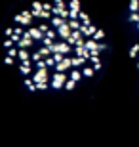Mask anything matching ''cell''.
I'll list each match as a JSON object with an SVG mask.
<instances>
[{"label":"cell","instance_id":"1","mask_svg":"<svg viewBox=\"0 0 139 147\" xmlns=\"http://www.w3.org/2000/svg\"><path fill=\"white\" fill-rule=\"evenodd\" d=\"M67 80H69V78H67L65 73H57L55 71L54 75H52V82H50V84H52V88H55V90H61V88H65Z\"/></svg>","mask_w":139,"mask_h":147},{"label":"cell","instance_id":"3","mask_svg":"<svg viewBox=\"0 0 139 147\" xmlns=\"http://www.w3.org/2000/svg\"><path fill=\"white\" fill-rule=\"evenodd\" d=\"M32 80L36 82H52L50 80V73H48V69H36V71L32 73V76H31Z\"/></svg>","mask_w":139,"mask_h":147},{"label":"cell","instance_id":"7","mask_svg":"<svg viewBox=\"0 0 139 147\" xmlns=\"http://www.w3.org/2000/svg\"><path fill=\"white\" fill-rule=\"evenodd\" d=\"M80 33L84 34V38H93V34L97 33V27L95 25H82Z\"/></svg>","mask_w":139,"mask_h":147},{"label":"cell","instance_id":"6","mask_svg":"<svg viewBox=\"0 0 139 147\" xmlns=\"http://www.w3.org/2000/svg\"><path fill=\"white\" fill-rule=\"evenodd\" d=\"M27 34L32 38V40H34V42H36V40H44V36H46V34L40 31V27H38V25H36V27H31L27 31Z\"/></svg>","mask_w":139,"mask_h":147},{"label":"cell","instance_id":"10","mask_svg":"<svg viewBox=\"0 0 139 147\" xmlns=\"http://www.w3.org/2000/svg\"><path fill=\"white\" fill-rule=\"evenodd\" d=\"M65 23H67V19H63V17H57V16H54L52 17V21H50V25L54 29H59V27H63Z\"/></svg>","mask_w":139,"mask_h":147},{"label":"cell","instance_id":"16","mask_svg":"<svg viewBox=\"0 0 139 147\" xmlns=\"http://www.w3.org/2000/svg\"><path fill=\"white\" fill-rule=\"evenodd\" d=\"M139 11V0H132L130 2V13H137Z\"/></svg>","mask_w":139,"mask_h":147},{"label":"cell","instance_id":"13","mask_svg":"<svg viewBox=\"0 0 139 147\" xmlns=\"http://www.w3.org/2000/svg\"><path fill=\"white\" fill-rule=\"evenodd\" d=\"M31 55H32V54L29 52V50H19V55H17V59L23 63V61H29V59H31Z\"/></svg>","mask_w":139,"mask_h":147},{"label":"cell","instance_id":"30","mask_svg":"<svg viewBox=\"0 0 139 147\" xmlns=\"http://www.w3.org/2000/svg\"><path fill=\"white\" fill-rule=\"evenodd\" d=\"M4 34H6V38H11V36H13V27H8Z\"/></svg>","mask_w":139,"mask_h":147},{"label":"cell","instance_id":"32","mask_svg":"<svg viewBox=\"0 0 139 147\" xmlns=\"http://www.w3.org/2000/svg\"><path fill=\"white\" fill-rule=\"evenodd\" d=\"M13 59H15V57H10V55H6V63H8V65H13Z\"/></svg>","mask_w":139,"mask_h":147},{"label":"cell","instance_id":"29","mask_svg":"<svg viewBox=\"0 0 139 147\" xmlns=\"http://www.w3.org/2000/svg\"><path fill=\"white\" fill-rule=\"evenodd\" d=\"M54 59L57 61V63H61V61L65 59V55H63V54H59V52H57V54H54Z\"/></svg>","mask_w":139,"mask_h":147},{"label":"cell","instance_id":"31","mask_svg":"<svg viewBox=\"0 0 139 147\" xmlns=\"http://www.w3.org/2000/svg\"><path fill=\"white\" fill-rule=\"evenodd\" d=\"M54 6H55V4H50V2H44V10H50V11H52V10H54Z\"/></svg>","mask_w":139,"mask_h":147},{"label":"cell","instance_id":"5","mask_svg":"<svg viewBox=\"0 0 139 147\" xmlns=\"http://www.w3.org/2000/svg\"><path fill=\"white\" fill-rule=\"evenodd\" d=\"M15 46H17L19 50H29V48H32V46H34V40H32V38L29 36L27 33H25V36H23L21 40L15 44Z\"/></svg>","mask_w":139,"mask_h":147},{"label":"cell","instance_id":"12","mask_svg":"<svg viewBox=\"0 0 139 147\" xmlns=\"http://www.w3.org/2000/svg\"><path fill=\"white\" fill-rule=\"evenodd\" d=\"M82 76H84V75H82V69H73L71 75H69V78H71V80H75V82H78Z\"/></svg>","mask_w":139,"mask_h":147},{"label":"cell","instance_id":"28","mask_svg":"<svg viewBox=\"0 0 139 147\" xmlns=\"http://www.w3.org/2000/svg\"><path fill=\"white\" fill-rule=\"evenodd\" d=\"M128 19H130L132 23H139V11H137V13H130Z\"/></svg>","mask_w":139,"mask_h":147},{"label":"cell","instance_id":"34","mask_svg":"<svg viewBox=\"0 0 139 147\" xmlns=\"http://www.w3.org/2000/svg\"><path fill=\"white\" fill-rule=\"evenodd\" d=\"M137 69H139V61H137Z\"/></svg>","mask_w":139,"mask_h":147},{"label":"cell","instance_id":"11","mask_svg":"<svg viewBox=\"0 0 139 147\" xmlns=\"http://www.w3.org/2000/svg\"><path fill=\"white\" fill-rule=\"evenodd\" d=\"M90 63H91V67H93L95 71H99V69H101V65H103L99 55H91V57H90Z\"/></svg>","mask_w":139,"mask_h":147},{"label":"cell","instance_id":"4","mask_svg":"<svg viewBox=\"0 0 139 147\" xmlns=\"http://www.w3.org/2000/svg\"><path fill=\"white\" fill-rule=\"evenodd\" d=\"M71 69H73V57H69V55H65V59L61 63H57V67H55L57 73H65V71H71Z\"/></svg>","mask_w":139,"mask_h":147},{"label":"cell","instance_id":"8","mask_svg":"<svg viewBox=\"0 0 139 147\" xmlns=\"http://www.w3.org/2000/svg\"><path fill=\"white\" fill-rule=\"evenodd\" d=\"M42 11H44V2H32L31 4L32 17H42Z\"/></svg>","mask_w":139,"mask_h":147},{"label":"cell","instance_id":"2","mask_svg":"<svg viewBox=\"0 0 139 147\" xmlns=\"http://www.w3.org/2000/svg\"><path fill=\"white\" fill-rule=\"evenodd\" d=\"M13 21H15L17 25H31L32 27V13H31V10H23L21 13H15V16H13Z\"/></svg>","mask_w":139,"mask_h":147},{"label":"cell","instance_id":"23","mask_svg":"<svg viewBox=\"0 0 139 147\" xmlns=\"http://www.w3.org/2000/svg\"><path fill=\"white\" fill-rule=\"evenodd\" d=\"M103 38H105V31H103V29H97V33L93 34V40L99 42V40H103Z\"/></svg>","mask_w":139,"mask_h":147},{"label":"cell","instance_id":"18","mask_svg":"<svg viewBox=\"0 0 139 147\" xmlns=\"http://www.w3.org/2000/svg\"><path fill=\"white\" fill-rule=\"evenodd\" d=\"M25 29L21 27V25H17V27H13V36H25Z\"/></svg>","mask_w":139,"mask_h":147},{"label":"cell","instance_id":"14","mask_svg":"<svg viewBox=\"0 0 139 147\" xmlns=\"http://www.w3.org/2000/svg\"><path fill=\"white\" fill-rule=\"evenodd\" d=\"M69 27L73 29V31H80L82 21H80V19H69Z\"/></svg>","mask_w":139,"mask_h":147},{"label":"cell","instance_id":"15","mask_svg":"<svg viewBox=\"0 0 139 147\" xmlns=\"http://www.w3.org/2000/svg\"><path fill=\"white\" fill-rule=\"evenodd\" d=\"M46 65H48V69H54V71H55V67H57V61L54 59V55L46 57Z\"/></svg>","mask_w":139,"mask_h":147},{"label":"cell","instance_id":"27","mask_svg":"<svg viewBox=\"0 0 139 147\" xmlns=\"http://www.w3.org/2000/svg\"><path fill=\"white\" fill-rule=\"evenodd\" d=\"M75 86H76V82L75 80H67V84H65V90H75Z\"/></svg>","mask_w":139,"mask_h":147},{"label":"cell","instance_id":"17","mask_svg":"<svg viewBox=\"0 0 139 147\" xmlns=\"http://www.w3.org/2000/svg\"><path fill=\"white\" fill-rule=\"evenodd\" d=\"M93 73H95V69H93V67H84V69H82V75L86 76V78H90V76H93Z\"/></svg>","mask_w":139,"mask_h":147},{"label":"cell","instance_id":"25","mask_svg":"<svg viewBox=\"0 0 139 147\" xmlns=\"http://www.w3.org/2000/svg\"><path fill=\"white\" fill-rule=\"evenodd\" d=\"M34 69H48V65H46V59H40L34 63Z\"/></svg>","mask_w":139,"mask_h":147},{"label":"cell","instance_id":"24","mask_svg":"<svg viewBox=\"0 0 139 147\" xmlns=\"http://www.w3.org/2000/svg\"><path fill=\"white\" fill-rule=\"evenodd\" d=\"M31 59H32V63H36V61H40V59H44V55L40 54V52H34V54L31 55Z\"/></svg>","mask_w":139,"mask_h":147},{"label":"cell","instance_id":"21","mask_svg":"<svg viewBox=\"0 0 139 147\" xmlns=\"http://www.w3.org/2000/svg\"><path fill=\"white\" fill-rule=\"evenodd\" d=\"M69 10H80V0H71L69 2Z\"/></svg>","mask_w":139,"mask_h":147},{"label":"cell","instance_id":"35","mask_svg":"<svg viewBox=\"0 0 139 147\" xmlns=\"http://www.w3.org/2000/svg\"><path fill=\"white\" fill-rule=\"evenodd\" d=\"M137 31H139V23H137Z\"/></svg>","mask_w":139,"mask_h":147},{"label":"cell","instance_id":"33","mask_svg":"<svg viewBox=\"0 0 139 147\" xmlns=\"http://www.w3.org/2000/svg\"><path fill=\"white\" fill-rule=\"evenodd\" d=\"M54 4L55 6H67V4H65V0H54Z\"/></svg>","mask_w":139,"mask_h":147},{"label":"cell","instance_id":"20","mask_svg":"<svg viewBox=\"0 0 139 147\" xmlns=\"http://www.w3.org/2000/svg\"><path fill=\"white\" fill-rule=\"evenodd\" d=\"M78 19L82 21V25H91V21H90V16H88V13H84V11L80 13V17H78Z\"/></svg>","mask_w":139,"mask_h":147},{"label":"cell","instance_id":"22","mask_svg":"<svg viewBox=\"0 0 139 147\" xmlns=\"http://www.w3.org/2000/svg\"><path fill=\"white\" fill-rule=\"evenodd\" d=\"M2 46H4L6 50H10V48H13V46H15V42H13V38H6L4 42H2Z\"/></svg>","mask_w":139,"mask_h":147},{"label":"cell","instance_id":"9","mask_svg":"<svg viewBox=\"0 0 139 147\" xmlns=\"http://www.w3.org/2000/svg\"><path fill=\"white\" fill-rule=\"evenodd\" d=\"M88 59H84V57H80V55H75L73 57V69H84V63Z\"/></svg>","mask_w":139,"mask_h":147},{"label":"cell","instance_id":"19","mask_svg":"<svg viewBox=\"0 0 139 147\" xmlns=\"http://www.w3.org/2000/svg\"><path fill=\"white\" fill-rule=\"evenodd\" d=\"M137 54H139V42H135L132 48H130V57H137Z\"/></svg>","mask_w":139,"mask_h":147},{"label":"cell","instance_id":"26","mask_svg":"<svg viewBox=\"0 0 139 147\" xmlns=\"http://www.w3.org/2000/svg\"><path fill=\"white\" fill-rule=\"evenodd\" d=\"M36 86H38V90H40V92H44V90H48L52 84H50V82H38Z\"/></svg>","mask_w":139,"mask_h":147}]
</instances>
